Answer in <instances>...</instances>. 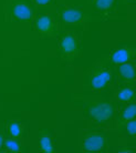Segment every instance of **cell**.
<instances>
[{
  "label": "cell",
  "instance_id": "7c38bea8",
  "mask_svg": "<svg viewBox=\"0 0 136 153\" xmlns=\"http://www.w3.org/2000/svg\"><path fill=\"white\" fill-rule=\"evenodd\" d=\"M116 1L117 0H93L92 10L104 16L111 15L116 8Z\"/></svg>",
  "mask_w": 136,
  "mask_h": 153
},
{
  "label": "cell",
  "instance_id": "5bb4252c",
  "mask_svg": "<svg viewBox=\"0 0 136 153\" xmlns=\"http://www.w3.org/2000/svg\"><path fill=\"white\" fill-rule=\"evenodd\" d=\"M39 150L44 153H53L55 151L53 138L50 131L41 130L39 132Z\"/></svg>",
  "mask_w": 136,
  "mask_h": 153
},
{
  "label": "cell",
  "instance_id": "e0dca14e",
  "mask_svg": "<svg viewBox=\"0 0 136 153\" xmlns=\"http://www.w3.org/2000/svg\"><path fill=\"white\" fill-rule=\"evenodd\" d=\"M33 2L37 7H48L55 4L57 0H33Z\"/></svg>",
  "mask_w": 136,
  "mask_h": 153
},
{
  "label": "cell",
  "instance_id": "8fae6325",
  "mask_svg": "<svg viewBox=\"0 0 136 153\" xmlns=\"http://www.w3.org/2000/svg\"><path fill=\"white\" fill-rule=\"evenodd\" d=\"M135 113H136V104L135 102L133 103H129V104H125V107H123L121 109V111H118V113H115L117 118L115 120V124L116 126H123L124 123L129 122L133 119H135Z\"/></svg>",
  "mask_w": 136,
  "mask_h": 153
},
{
  "label": "cell",
  "instance_id": "52a82bcc",
  "mask_svg": "<svg viewBox=\"0 0 136 153\" xmlns=\"http://www.w3.org/2000/svg\"><path fill=\"white\" fill-rule=\"evenodd\" d=\"M59 20L52 13L41 12L34 16L33 29L43 38H54L59 32Z\"/></svg>",
  "mask_w": 136,
  "mask_h": 153
},
{
  "label": "cell",
  "instance_id": "4fadbf2b",
  "mask_svg": "<svg viewBox=\"0 0 136 153\" xmlns=\"http://www.w3.org/2000/svg\"><path fill=\"white\" fill-rule=\"evenodd\" d=\"M6 131L9 137L12 138H23L26 134V126L19 120H9L6 123Z\"/></svg>",
  "mask_w": 136,
  "mask_h": 153
},
{
  "label": "cell",
  "instance_id": "7a4b0ae2",
  "mask_svg": "<svg viewBox=\"0 0 136 153\" xmlns=\"http://www.w3.org/2000/svg\"><path fill=\"white\" fill-rule=\"evenodd\" d=\"M113 65L109 59L106 61H98L89 69L86 81L89 88L94 92L106 91L113 81Z\"/></svg>",
  "mask_w": 136,
  "mask_h": 153
},
{
  "label": "cell",
  "instance_id": "2e32d148",
  "mask_svg": "<svg viewBox=\"0 0 136 153\" xmlns=\"http://www.w3.org/2000/svg\"><path fill=\"white\" fill-rule=\"evenodd\" d=\"M120 129H122V130H124V132L127 135H129L131 138H135L136 135V121L135 119H133V120H131V121H129V122L124 123L123 126H118Z\"/></svg>",
  "mask_w": 136,
  "mask_h": 153
},
{
  "label": "cell",
  "instance_id": "d6986e66",
  "mask_svg": "<svg viewBox=\"0 0 136 153\" xmlns=\"http://www.w3.org/2000/svg\"><path fill=\"white\" fill-rule=\"evenodd\" d=\"M127 1H134V0H127Z\"/></svg>",
  "mask_w": 136,
  "mask_h": 153
},
{
  "label": "cell",
  "instance_id": "3957f363",
  "mask_svg": "<svg viewBox=\"0 0 136 153\" xmlns=\"http://www.w3.org/2000/svg\"><path fill=\"white\" fill-rule=\"evenodd\" d=\"M115 104L106 100H92L85 102V113L98 126L105 124L115 117Z\"/></svg>",
  "mask_w": 136,
  "mask_h": 153
},
{
  "label": "cell",
  "instance_id": "6da1fadb",
  "mask_svg": "<svg viewBox=\"0 0 136 153\" xmlns=\"http://www.w3.org/2000/svg\"><path fill=\"white\" fill-rule=\"evenodd\" d=\"M55 38L58 39V51L62 61H74L81 56L82 37L78 30L71 28L61 30L58 32Z\"/></svg>",
  "mask_w": 136,
  "mask_h": 153
},
{
  "label": "cell",
  "instance_id": "ac0fdd59",
  "mask_svg": "<svg viewBox=\"0 0 136 153\" xmlns=\"http://www.w3.org/2000/svg\"><path fill=\"white\" fill-rule=\"evenodd\" d=\"M4 134L2 131H0V150L4 148Z\"/></svg>",
  "mask_w": 136,
  "mask_h": 153
},
{
  "label": "cell",
  "instance_id": "9a60e30c",
  "mask_svg": "<svg viewBox=\"0 0 136 153\" xmlns=\"http://www.w3.org/2000/svg\"><path fill=\"white\" fill-rule=\"evenodd\" d=\"M4 148L9 152L12 153H19L22 151V144L19 142L17 138H12V137H6L4 138Z\"/></svg>",
  "mask_w": 136,
  "mask_h": 153
},
{
  "label": "cell",
  "instance_id": "9c48e42d",
  "mask_svg": "<svg viewBox=\"0 0 136 153\" xmlns=\"http://www.w3.org/2000/svg\"><path fill=\"white\" fill-rule=\"evenodd\" d=\"M115 69H116L117 80H120L121 83H134V81H135V63L134 61H129L122 63V65H115Z\"/></svg>",
  "mask_w": 136,
  "mask_h": 153
},
{
  "label": "cell",
  "instance_id": "ba28073f",
  "mask_svg": "<svg viewBox=\"0 0 136 153\" xmlns=\"http://www.w3.org/2000/svg\"><path fill=\"white\" fill-rule=\"evenodd\" d=\"M135 49L134 47L131 46H124L121 48H117V49L113 50L109 56V61L113 67L125 62L129 61H134L135 59Z\"/></svg>",
  "mask_w": 136,
  "mask_h": 153
},
{
  "label": "cell",
  "instance_id": "8992f818",
  "mask_svg": "<svg viewBox=\"0 0 136 153\" xmlns=\"http://www.w3.org/2000/svg\"><path fill=\"white\" fill-rule=\"evenodd\" d=\"M107 146V139L104 131L98 129H89L82 133L80 148L85 153H98L105 151Z\"/></svg>",
  "mask_w": 136,
  "mask_h": 153
},
{
  "label": "cell",
  "instance_id": "277c9868",
  "mask_svg": "<svg viewBox=\"0 0 136 153\" xmlns=\"http://www.w3.org/2000/svg\"><path fill=\"white\" fill-rule=\"evenodd\" d=\"M57 17L60 26L67 28L85 26L92 19V16L86 13L82 8L72 4H65L59 8Z\"/></svg>",
  "mask_w": 136,
  "mask_h": 153
},
{
  "label": "cell",
  "instance_id": "5b68a950",
  "mask_svg": "<svg viewBox=\"0 0 136 153\" xmlns=\"http://www.w3.org/2000/svg\"><path fill=\"white\" fill-rule=\"evenodd\" d=\"M33 0H8L7 16L12 22H29L35 16Z\"/></svg>",
  "mask_w": 136,
  "mask_h": 153
},
{
  "label": "cell",
  "instance_id": "30bf717a",
  "mask_svg": "<svg viewBox=\"0 0 136 153\" xmlns=\"http://www.w3.org/2000/svg\"><path fill=\"white\" fill-rule=\"evenodd\" d=\"M114 98L117 102L123 104H129L135 102V87L134 83L125 84L124 87L120 88L114 94Z\"/></svg>",
  "mask_w": 136,
  "mask_h": 153
}]
</instances>
